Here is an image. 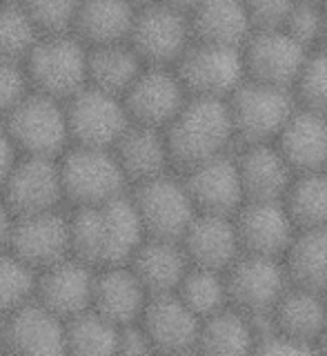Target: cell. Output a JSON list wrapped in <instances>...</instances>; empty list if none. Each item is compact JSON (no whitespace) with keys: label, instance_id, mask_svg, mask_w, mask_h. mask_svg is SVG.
<instances>
[{"label":"cell","instance_id":"6da1fadb","mask_svg":"<svg viewBox=\"0 0 327 356\" xmlns=\"http://www.w3.org/2000/svg\"><path fill=\"white\" fill-rule=\"evenodd\" d=\"M72 254L92 267L127 265L147 238L134 200L125 194L98 205L78 207L70 218Z\"/></svg>","mask_w":327,"mask_h":356},{"label":"cell","instance_id":"7a4b0ae2","mask_svg":"<svg viewBox=\"0 0 327 356\" xmlns=\"http://www.w3.org/2000/svg\"><path fill=\"white\" fill-rule=\"evenodd\" d=\"M163 131L172 165L183 172L221 156L234 143L228 100L189 96Z\"/></svg>","mask_w":327,"mask_h":356},{"label":"cell","instance_id":"3957f363","mask_svg":"<svg viewBox=\"0 0 327 356\" xmlns=\"http://www.w3.org/2000/svg\"><path fill=\"white\" fill-rule=\"evenodd\" d=\"M89 47L74 31L42 33L25 58L29 85L56 100H70L87 85Z\"/></svg>","mask_w":327,"mask_h":356},{"label":"cell","instance_id":"277c9868","mask_svg":"<svg viewBox=\"0 0 327 356\" xmlns=\"http://www.w3.org/2000/svg\"><path fill=\"white\" fill-rule=\"evenodd\" d=\"M228 109L234 140L243 145L274 143L292 111L296 109V98L292 89L245 78L228 96Z\"/></svg>","mask_w":327,"mask_h":356},{"label":"cell","instance_id":"5b68a950","mask_svg":"<svg viewBox=\"0 0 327 356\" xmlns=\"http://www.w3.org/2000/svg\"><path fill=\"white\" fill-rule=\"evenodd\" d=\"M63 194L78 207L98 205L125 194L127 176L114 149L76 145L58 163Z\"/></svg>","mask_w":327,"mask_h":356},{"label":"cell","instance_id":"8992f818","mask_svg":"<svg viewBox=\"0 0 327 356\" xmlns=\"http://www.w3.org/2000/svg\"><path fill=\"white\" fill-rule=\"evenodd\" d=\"M14 145L25 156H61L70 143V127L63 100L40 92L27 94L3 118Z\"/></svg>","mask_w":327,"mask_h":356},{"label":"cell","instance_id":"52a82bcc","mask_svg":"<svg viewBox=\"0 0 327 356\" xmlns=\"http://www.w3.org/2000/svg\"><path fill=\"white\" fill-rule=\"evenodd\" d=\"M194 40L189 14L161 0L138 7L127 42L145 65L174 67Z\"/></svg>","mask_w":327,"mask_h":356},{"label":"cell","instance_id":"ba28073f","mask_svg":"<svg viewBox=\"0 0 327 356\" xmlns=\"http://www.w3.org/2000/svg\"><path fill=\"white\" fill-rule=\"evenodd\" d=\"M180 83L189 96L221 98L228 96L245 81L241 47L191 40V44L174 65Z\"/></svg>","mask_w":327,"mask_h":356},{"label":"cell","instance_id":"9c48e42d","mask_svg":"<svg viewBox=\"0 0 327 356\" xmlns=\"http://www.w3.org/2000/svg\"><path fill=\"white\" fill-rule=\"evenodd\" d=\"M131 200L141 216L145 236L150 238L180 241L189 222L198 214L185 183L167 172L136 183Z\"/></svg>","mask_w":327,"mask_h":356},{"label":"cell","instance_id":"30bf717a","mask_svg":"<svg viewBox=\"0 0 327 356\" xmlns=\"http://www.w3.org/2000/svg\"><path fill=\"white\" fill-rule=\"evenodd\" d=\"M230 305L247 316L269 314L276 300L289 287V276L283 259L258 254H241L225 270Z\"/></svg>","mask_w":327,"mask_h":356},{"label":"cell","instance_id":"8fae6325","mask_svg":"<svg viewBox=\"0 0 327 356\" xmlns=\"http://www.w3.org/2000/svg\"><path fill=\"white\" fill-rule=\"evenodd\" d=\"M70 138L85 147L111 149L122 131L129 127V116L120 96L85 85L70 100H65Z\"/></svg>","mask_w":327,"mask_h":356},{"label":"cell","instance_id":"7c38bea8","mask_svg":"<svg viewBox=\"0 0 327 356\" xmlns=\"http://www.w3.org/2000/svg\"><path fill=\"white\" fill-rule=\"evenodd\" d=\"M245 78L292 89L310 49L294 40L280 25L254 27L241 47Z\"/></svg>","mask_w":327,"mask_h":356},{"label":"cell","instance_id":"4fadbf2b","mask_svg":"<svg viewBox=\"0 0 327 356\" xmlns=\"http://www.w3.org/2000/svg\"><path fill=\"white\" fill-rule=\"evenodd\" d=\"M0 189L14 216L58 209V203L65 198L61 167L56 159L47 156H25L16 161Z\"/></svg>","mask_w":327,"mask_h":356},{"label":"cell","instance_id":"5bb4252c","mask_svg":"<svg viewBox=\"0 0 327 356\" xmlns=\"http://www.w3.org/2000/svg\"><path fill=\"white\" fill-rule=\"evenodd\" d=\"M187 89L172 67L145 65L122 96L131 122L165 129L187 103Z\"/></svg>","mask_w":327,"mask_h":356},{"label":"cell","instance_id":"9a60e30c","mask_svg":"<svg viewBox=\"0 0 327 356\" xmlns=\"http://www.w3.org/2000/svg\"><path fill=\"white\" fill-rule=\"evenodd\" d=\"M7 248L36 272H40L72 254L70 218L61 214L58 209L16 216Z\"/></svg>","mask_w":327,"mask_h":356},{"label":"cell","instance_id":"2e32d148","mask_svg":"<svg viewBox=\"0 0 327 356\" xmlns=\"http://www.w3.org/2000/svg\"><path fill=\"white\" fill-rule=\"evenodd\" d=\"M232 218L245 254L283 259L298 232L283 200H243Z\"/></svg>","mask_w":327,"mask_h":356},{"label":"cell","instance_id":"e0dca14e","mask_svg":"<svg viewBox=\"0 0 327 356\" xmlns=\"http://www.w3.org/2000/svg\"><path fill=\"white\" fill-rule=\"evenodd\" d=\"M183 183L200 214L234 216L245 200L236 159L228 152L187 170Z\"/></svg>","mask_w":327,"mask_h":356},{"label":"cell","instance_id":"ac0fdd59","mask_svg":"<svg viewBox=\"0 0 327 356\" xmlns=\"http://www.w3.org/2000/svg\"><path fill=\"white\" fill-rule=\"evenodd\" d=\"M94 276L92 265L70 254L67 259L38 272L33 298L67 321L78 312L92 307Z\"/></svg>","mask_w":327,"mask_h":356},{"label":"cell","instance_id":"d6986e66","mask_svg":"<svg viewBox=\"0 0 327 356\" xmlns=\"http://www.w3.org/2000/svg\"><path fill=\"white\" fill-rule=\"evenodd\" d=\"M141 325L147 332L154 352L183 354L196 350L200 318L176 292L152 294L141 314Z\"/></svg>","mask_w":327,"mask_h":356},{"label":"cell","instance_id":"ffe728a7","mask_svg":"<svg viewBox=\"0 0 327 356\" xmlns=\"http://www.w3.org/2000/svg\"><path fill=\"white\" fill-rule=\"evenodd\" d=\"M5 348L16 354H65V318L31 298L5 316Z\"/></svg>","mask_w":327,"mask_h":356},{"label":"cell","instance_id":"44dd1931","mask_svg":"<svg viewBox=\"0 0 327 356\" xmlns=\"http://www.w3.org/2000/svg\"><path fill=\"white\" fill-rule=\"evenodd\" d=\"M276 147L294 174L327 170V116L296 107L278 131Z\"/></svg>","mask_w":327,"mask_h":356},{"label":"cell","instance_id":"7402d4cb","mask_svg":"<svg viewBox=\"0 0 327 356\" xmlns=\"http://www.w3.org/2000/svg\"><path fill=\"white\" fill-rule=\"evenodd\" d=\"M245 200H283L294 172L274 143L243 145L234 156Z\"/></svg>","mask_w":327,"mask_h":356},{"label":"cell","instance_id":"603a6c76","mask_svg":"<svg viewBox=\"0 0 327 356\" xmlns=\"http://www.w3.org/2000/svg\"><path fill=\"white\" fill-rule=\"evenodd\" d=\"M180 245H183L191 265L218 272H225L243 254L234 218L200 214V211L189 222L187 232L180 238Z\"/></svg>","mask_w":327,"mask_h":356},{"label":"cell","instance_id":"cb8c5ba5","mask_svg":"<svg viewBox=\"0 0 327 356\" xmlns=\"http://www.w3.org/2000/svg\"><path fill=\"white\" fill-rule=\"evenodd\" d=\"M147 298V289L129 265L103 267V272L94 276L92 309L118 327L141 321Z\"/></svg>","mask_w":327,"mask_h":356},{"label":"cell","instance_id":"d4e9b609","mask_svg":"<svg viewBox=\"0 0 327 356\" xmlns=\"http://www.w3.org/2000/svg\"><path fill=\"white\" fill-rule=\"evenodd\" d=\"M134 274L138 276L147 294H167L176 292V287L183 281L189 270V259L180 241L165 238H145L138 250L134 252L127 263Z\"/></svg>","mask_w":327,"mask_h":356},{"label":"cell","instance_id":"484cf974","mask_svg":"<svg viewBox=\"0 0 327 356\" xmlns=\"http://www.w3.org/2000/svg\"><path fill=\"white\" fill-rule=\"evenodd\" d=\"M111 149H114L127 181L131 183H143L154 176H161L172 165L165 131L161 127L129 122V127L122 131V136Z\"/></svg>","mask_w":327,"mask_h":356},{"label":"cell","instance_id":"4316f807","mask_svg":"<svg viewBox=\"0 0 327 356\" xmlns=\"http://www.w3.org/2000/svg\"><path fill=\"white\" fill-rule=\"evenodd\" d=\"M189 25L194 40L230 47H243L256 27L243 0H200L189 11Z\"/></svg>","mask_w":327,"mask_h":356},{"label":"cell","instance_id":"83f0119b","mask_svg":"<svg viewBox=\"0 0 327 356\" xmlns=\"http://www.w3.org/2000/svg\"><path fill=\"white\" fill-rule=\"evenodd\" d=\"M272 321L276 332L287 334V337L312 345L317 350V343L327 321V298L289 283L283 296L276 300Z\"/></svg>","mask_w":327,"mask_h":356},{"label":"cell","instance_id":"f1b7e54d","mask_svg":"<svg viewBox=\"0 0 327 356\" xmlns=\"http://www.w3.org/2000/svg\"><path fill=\"white\" fill-rule=\"evenodd\" d=\"M136 16L127 0H81L72 31L87 47L125 42Z\"/></svg>","mask_w":327,"mask_h":356},{"label":"cell","instance_id":"f546056e","mask_svg":"<svg viewBox=\"0 0 327 356\" xmlns=\"http://www.w3.org/2000/svg\"><path fill=\"white\" fill-rule=\"evenodd\" d=\"M145 63L131 44L111 42L89 47L87 51V85L103 89L107 94L125 96V92L143 72Z\"/></svg>","mask_w":327,"mask_h":356},{"label":"cell","instance_id":"4dcf8cb0","mask_svg":"<svg viewBox=\"0 0 327 356\" xmlns=\"http://www.w3.org/2000/svg\"><path fill=\"white\" fill-rule=\"evenodd\" d=\"M283 263L292 285L327 298V227L298 229Z\"/></svg>","mask_w":327,"mask_h":356},{"label":"cell","instance_id":"1f68e13d","mask_svg":"<svg viewBox=\"0 0 327 356\" xmlns=\"http://www.w3.org/2000/svg\"><path fill=\"white\" fill-rule=\"evenodd\" d=\"M256 334L252 318L232 305L223 307L200 321L196 350L205 354H247L254 352Z\"/></svg>","mask_w":327,"mask_h":356},{"label":"cell","instance_id":"d6a6232c","mask_svg":"<svg viewBox=\"0 0 327 356\" xmlns=\"http://www.w3.org/2000/svg\"><path fill=\"white\" fill-rule=\"evenodd\" d=\"M283 205L296 229L327 227V170L296 174Z\"/></svg>","mask_w":327,"mask_h":356},{"label":"cell","instance_id":"836d02e7","mask_svg":"<svg viewBox=\"0 0 327 356\" xmlns=\"http://www.w3.org/2000/svg\"><path fill=\"white\" fill-rule=\"evenodd\" d=\"M67 352L74 354H116L118 352V325H114L96 309L87 307L65 321Z\"/></svg>","mask_w":327,"mask_h":356},{"label":"cell","instance_id":"e575fe53","mask_svg":"<svg viewBox=\"0 0 327 356\" xmlns=\"http://www.w3.org/2000/svg\"><path fill=\"white\" fill-rule=\"evenodd\" d=\"M176 294L200 321L230 305L225 272L207 270V267L189 265L187 274L176 287Z\"/></svg>","mask_w":327,"mask_h":356},{"label":"cell","instance_id":"d590c367","mask_svg":"<svg viewBox=\"0 0 327 356\" xmlns=\"http://www.w3.org/2000/svg\"><path fill=\"white\" fill-rule=\"evenodd\" d=\"M40 36L20 0H0V58L25 63Z\"/></svg>","mask_w":327,"mask_h":356},{"label":"cell","instance_id":"8d00e7d4","mask_svg":"<svg viewBox=\"0 0 327 356\" xmlns=\"http://www.w3.org/2000/svg\"><path fill=\"white\" fill-rule=\"evenodd\" d=\"M38 272L27 265L11 250H0V314L7 316L9 312L29 303L36 296Z\"/></svg>","mask_w":327,"mask_h":356},{"label":"cell","instance_id":"74e56055","mask_svg":"<svg viewBox=\"0 0 327 356\" xmlns=\"http://www.w3.org/2000/svg\"><path fill=\"white\" fill-rule=\"evenodd\" d=\"M292 94L301 107L327 116V47L310 49Z\"/></svg>","mask_w":327,"mask_h":356},{"label":"cell","instance_id":"f35d334b","mask_svg":"<svg viewBox=\"0 0 327 356\" xmlns=\"http://www.w3.org/2000/svg\"><path fill=\"white\" fill-rule=\"evenodd\" d=\"M292 38L298 40L305 49H317L321 44V27H323V11L319 3L312 0H294L283 22H280Z\"/></svg>","mask_w":327,"mask_h":356},{"label":"cell","instance_id":"ab89813d","mask_svg":"<svg viewBox=\"0 0 327 356\" xmlns=\"http://www.w3.org/2000/svg\"><path fill=\"white\" fill-rule=\"evenodd\" d=\"M42 33L72 31L81 0H20Z\"/></svg>","mask_w":327,"mask_h":356},{"label":"cell","instance_id":"60d3db41","mask_svg":"<svg viewBox=\"0 0 327 356\" xmlns=\"http://www.w3.org/2000/svg\"><path fill=\"white\" fill-rule=\"evenodd\" d=\"M29 87L25 65L0 58V118H5L29 94Z\"/></svg>","mask_w":327,"mask_h":356},{"label":"cell","instance_id":"b9f144b4","mask_svg":"<svg viewBox=\"0 0 327 356\" xmlns=\"http://www.w3.org/2000/svg\"><path fill=\"white\" fill-rule=\"evenodd\" d=\"M243 5L250 11L256 27H269L283 22L294 0H243Z\"/></svg>","mask_w":327,"mask_h":356},{"label":"cell","instance_id":"7bdbcfd3","mask_svg":"<svg viewBox=\"0 0 327 356\" xmlns=\"http://www.w3.org/2000/svg\"><path fill=\"white\" fill-rule=\"evenodd\" d=\"M254 352H258V354H312L317 350H314L312 345H305V343L287 337V334H280L274 330L256 341Z\"/></svg>","mask_w":327,"mask_h":356},{"label":"cell","instance_id":"ee69618b","mask_svg":"<svg viewBox=\"0 0 327 356\" xmlns=\"http://www.w3.org/2000/svg\"><path fill=\"white\" fill-rule=\"evenodd\" d=\"M118 352L122 354H150L154 352L147 332L141 325V321L127 323L118 327Z\"/></svg>","mask_w":327,"mask_h":356},{"label":"cell","instance_id":"f6af8a7d","mask_svg":"<svg viewBox=\"0 0 327 356\" xmlns=\"http://www.w3.org/2000/svg\"><path fill=\"white\" fill-rule=\"evenodd\" d=\"M16 152H18V147L14 145V140H11L5 122H0V185H3L7 174L11 172V167H14V163L18 161Z\"/></svg>","mask_w":327,"mask_h":356},{"label":"cell","instance_id":"bcb514c9","mask_svg":"<svg viewBox=\"0 0 327 356\" xmlns=\"http://www.w3.org/2000/svg\"><path fill=\"white\" fill-rule=\"evenodd\" d=\"M14 214H11V209L7 207V203L0 196V250L7 248L9 243V234H11V225H14Z\"/></svg>","mask_w":327,"mask_h":356},{"label":"cell","instance_id":"7dc6e473","mask_svg":"<svg viewBox=\"0 0 327 356\" xmlns=\"http://www.w3.org/2000/svg\"><path fill=\"white\" fill-rule=\"evenodd\" d=\"M161 3H165L169 7H176L180 11H185V14H189V11L194 9L200 3V0H161Z\"/></svg>","mask_w":327,"mask_h":356},{"label":"cell","instance_id":"c3c4849f","mask_svg":"<svg viewBox=\"0 0 327 356\" xmlns=\"http://www.w3.org/2000/svg\"><path fill=\"white\" fill-rule=\"evenodd\" d=\"M323 11V27H321V44L319 47H327V3L321 5Z\"/></svg>","mask_w":327,"mask_h":356},{"label":"cell","instance_id":"681fc988","mask_svg":"<svg viewBox=\"0 0 327 356\" xmlns=\"http://www.w3.org/2000/svg\"><path fill=\"white\" fill-rule=\"evenodd\" d=\"M317 350L327 352V321H325V327H323V332H321V339H319V343H317Z\"/></svg>","mask_w":327,"mask_h":356},{"label":"cell","instance_id":"f907efd6","mask_svg":"<svg viewBox=\"0 0 327 356\" xmlns=\"http://www.w3.org/2000/svg\"><path fill=\"white\" fill-rule=\"evenodd\" d=\"M0 350H5V316L0 314Z\"/></svg>","mask_w":327,"mask_h":356},{"label":"cell","instance_id":"816d5d0a","mask_svg":"<svg viewBox=\"0 0 327 356\" xmlns=\"http://www.w3.org/2000/svg\"><path fill=\"white\" fill-rule=\"evenodd\" d=\"M129 5H134V7H145V5H150V3H154V0H127Z\"/></svg>","mask_w":327,"mask_h":356},{"label":"cell","instance_id":"f5cc1de1","mask_svg":"<svg viewBox=\"0 0 327 356\" xmlns=\"http://www.w3.org/2000/svg\"><path fill=\"white\" fill-rule=\"evenodd\" d=\"M312 3H319V5H323V3H327V0H312Z\"/></svg>","mask_w":327,"mask_h":356}]
</instances>
